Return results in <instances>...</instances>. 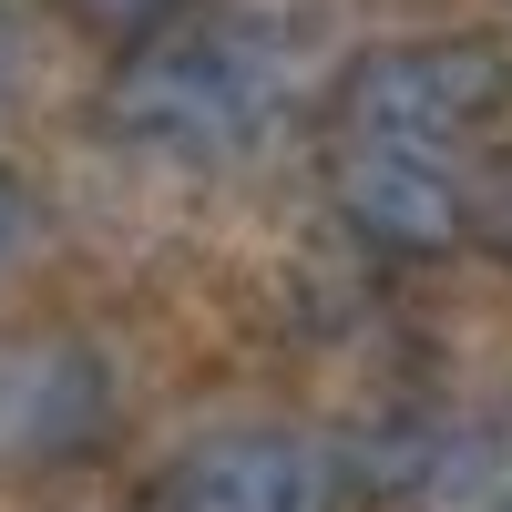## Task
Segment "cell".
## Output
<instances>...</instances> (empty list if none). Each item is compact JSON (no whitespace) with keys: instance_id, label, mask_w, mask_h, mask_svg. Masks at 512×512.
Returning <instances> with one entry per match:
<instances>
[{"instance_id":"cell-3","label":"cell","mask_w":512,"mask_h":512,"mask_svg":"<svg viewBox=\"0 0 512 512\" xmlns=\"http://www.w3.org/2000/svg\"><path fill=\"white\" fill-rule=\"evenodd\" d=\"M164 502H185V512H328L338 502V472H328L318 441L256 431V420H246V431H205L175 461Z\"/></svg>"},{"instance_id":"cell-6","label":"cell","mask_w":512,"mask_h":512,"mask_svg":"<svg viewBox=\"0 0 512 512\" xmlns=\"http://www.w3.org/2000/svg\"><path fill=\"white\" fill-rule=\"evenodd\" d=\"M72 11H82V21H93L103 41H144V31H154L164 11H175V0H72Z\"/></svg>"},{"instance_id":"cell-4","label":"cell","mask_w":512,"mask_h":512,"mask_svg":"<svg viewBox=\"0 0 512 512\" xmlns=\"http://www.w3.org/2000/svg\"><path fill=\"white\" fill-rule=\"evenodd\" d=\"M338 216H349L369 246H390V256H451L472 236V195H461L420 144H359L338 164Z\"/></svg>"},{"instance_id":"cell-5","label":"cell","mask_w":512,"mask_h":512,"mask_svg":"<svg viewBox=\"0 0 512 512\" xmlns=\"http://www.w3.org/2000/svg\"><path fill=\"white\" fill-rule=\"evenodd\" d=\"M11 400H21V431H31L41 451H82V441L103 431V410H113L93 349H52V359L31 369V390H11Z\"/></svg>"},{"instance_id":"cell-10","label":"cell","mask_w":512,"mask_h":512,"mask_svg":"<svg viewBox=\"0 0 512 512\" xmlns=\"http://www.w3.org/2000/svg\"><path fill=\"white\" fill-rule=\"evenodd\" d=\"M154 512H185V502H164V492H154Z\"/></svg>"},{"instance_id":"cell-2","label":"cell","mask_w":512,"mask_h":512,"mask_svg":"<svg viewBox=\"0 0 512 512\" xmlns=\"http://www.w3.org/2000/svg\"><path fill=\"white\" fill-rule=\"evenodd\" d=\"M502 103H512V62H502V41H482V31L390 41V52H369L349 72V93H338V113H349L369 144H420V154L482 134Z\"/></svg>"},{"instance_id":"cell-7","label":"cell","mask_w":512,"mask_h":512,"mask_svg":"<svg viewBox=\"0 0 512 512\" xmlns=\"http://www.w3.org/2000/svg\"><path fill=\"white\" fill-rule=\"evenodd\" d=\"M21 236H31V195H21V175H0V267L21 256Z\"/></svg>"},{"instance_id":"cell-11","label":"cell","mask_w":512,"mask_h":512,"mask_svg":"<svg viewBox=\"0 0 512 512\" xmlns=\"http://www.w3.org/2000/svg\"><path fill=\"white\" fill-rule=\"evenodd\" d=\"M492 512H512V492H502V502H492Z\"/></svg>"},{"instance_id":"cell-9","label":"cell","mask_w":512,"mask_h":512,"mask_svg":"<svg viewBox=\"0 0 512 512\" xmlns=\"http://www.w3.org/2000/svg\"><path fill=\"white\" fill-rule=\"evenodd\" d=\"M21 82V41H11V21H0V93Z\"/></svg>"},{"instance_id":"cell-1","label":"cell","mask_w":512,"mask_h":512,"mask_svg":"<svg viewBox=\"0 0 512 512\" xmlns=\"http://www.w3.org/2000/svg\"><path fill=\"white\" fill-rule=\"evenodd\" d=\"M267 113H277V82L236 41H175V52H144L113 72V134L144 154L216 164V154L267 134Z\"/></svg>"},{"instance_id":"cell-8","label":"cell","mask_w":512,"mask_h":512,"mask_svg":"<svg viewBox=\"0 0 512 512\" xmlns=\"http://www.w3.org/2000/svg\"><path fill=\"white\" fill-rule=\"evenodd\" d=\"M482 236H492V246H512V185H492V205H482Z\"/></svg>"}]
</instances>
